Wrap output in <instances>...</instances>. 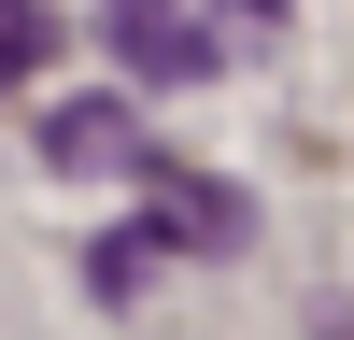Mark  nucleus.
Listing matches in <instances>:
<instances>
[{"label": "nucleus", "mask_w": 354, "mask_h": 340, "mask_svg": "<svg viewBox=\"0 0 354 340\" xmlns=\"http://www.w3.org/2000/svg\"><path fill=\"white\" fill-rule=\"evenodd\" d=\"M43 156H57V170H142V128H128L113 100H71V113L43 128Z\"/></svg>", "instance_id": "7ed1b4c3"}, {"label": "nucleus", "mask_w": 354, "mask_h": 340, "mask_svg": "<svg viewBox=\"0 0 354 340\" xmlns=\"http://www.w3.org/2000/svg\"><path fill=\"white\" fill-rule=\"evenodd\" d=\"M100 28H113V57L142 85H213L241 43L283 28V0H100Z\"/></svg>", "instance_id": "f257e3e1"}, {"label": "nucleus", "mask_w": 354, "mask_h": 340, "mask_svg": "<svg viewBox=\"0 0 354 340\" xmlns=\"http://www.w3.org/2000/svg\"><path fill=\"white\" fill-rule=\"evenodd\" d=\"M85 283H100V298H142V283H156V241H142V227H113V241L85 255Z\"/></svg>", "instance_id": "39448f33"}, {"label": "nucleus", "mask_w": 354, "mask_h": 340, "mask_svg": "<svg viewBox=\"0 0 354 340\" xmlns=\"http://www.w3.org/2000/svg\"><path fill=\"white\" fill-rule=\"evenodd\" d=\"M142 185H156V227H142V241H185V255H241L255 241V198L241 185H213V170H170V156H142Z\"/></svg>", "instance_id": "f03ea898"}, {"label": "nucleus", "mask_w": 354, "mask_h": 340, "mask_svg": "<svg viewBox=\"0 0 354 340\" xmlns=\"http://www.w3.org/2000/svg\"><path fill=\"white\" fill-rule=\"evenodd\" d=\"M312 340H354V298H326V312H312Z\"/></svg>", "instance_id": "423d86ee"}, {"label": "nucleus", "mask_w": 354, "mask_h": 340, "mask_svg": "<svg viewBox=\"0 0 354 340\" xmlns=\"http://www.w3.org/2000/svg\"><path fill=\"white\" fill-rule=\"evenodd\" d=\"M43 57H57V15L43 0H0V85H28Z\"/></svg>", "instance_id": "20e7f679"}]
</instances>
